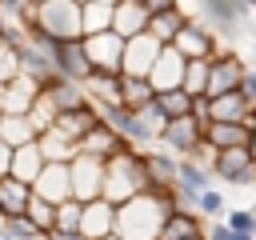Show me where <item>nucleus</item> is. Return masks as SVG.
Masks as SVG:
<instances>
[{
    "label": "nucleus",
    "mask_w": 256,
    "mask_h": 240,
    "mask_svg": "<svg viewBox=\"0 0 256 240\" xmlns=\"http://www.w3.org/2000/svg\"><path fill=\"white\" fill-rule=\"evenodd\" d=\"M0 232H4V236H12V240H48V236H44V232H40V228L28 220V216L4 220V224H0Z\"/></svg>",
    "instance_id": "ea45409f"
},
{
    "label": "nucleus",
    "mask_w": 256,
    "mask_h": 240,
    "mask_svg": "<svg viewBox=\"0 0 256 240\" xmlns=\"http://www.w3.org/2000/svg\"><path fill=\"white\" fill-rule=\"evenodd\" d=\"M212 172H216V180H224V184L256 188V160H252L248 148H228V152H220V160H216Z\"/></svg>",
    "instance_id": "1a4fd4ad"
},
{
    "label": "nucleus",
    "mask_w": 256,
    "mask_h": 240,
    "mask_svg": "<svg viewBox=\"0 0 256 240\" xmlns=\"http://www.w3.org/2000/svg\"><path fill=\"white\" fill-rule=\"evenodd\" d=\"M192 120L208 132V124H212V96H196L192 100Z\"/></svg>",
    "instance_id": "37998d69"
},
{
    "label": "nucleus",
    "mask_w": 256,
    "mask_h": 240,
    "mask_svg": "<svg viewBox=\"0 0 256 240\" xmlns=\"http://www.w3.org/2000/svg\"><path fill=\"white\" fill-rule=\"evenodd\" d=\"M44 152H40V144H24V148H16L12 152V176L20 180V184H36L40 180V172H44Z\"/></svg>",
    "instance_id": "b1692460"
},
{
    "label": "nucleus",
    "mask_w": 256,
    "mask_h": 240,
    "mask_svg": "<svg viewBox=\"0 0 256 240\" xmlns=\"http://www.w3.org/2000/svg\"><path fill=\"white\" fill-rule=\"evenodd\" d=\"M256 8V0H204V16L200 24H208L212 36H220L224 44H232V36H240L248 12Z\"/></svg>",
    "instance_id": "39448f33"
},
{
    "label": "nucleus",
    "mask_w": 256,
    "mask_h": 240,
    "mask_svg": "<svg viewBox=\"0 0 256 240\" xmlns=\"http://www.w3.org/2000/svg\"><path fill=\"white\" fill-rule=\"evenodd\" d=\"M84 92H88V100H92V108H108V104H120V76H92L88 84H84Z\"/></svg>",
    "instance_id": "7c9ffc66"
},
{
    "label": "nucleus",
    "mask_w": 256,
    "mask_h": 240,
    "mask_svg": "<svg viewBox=\"0 0 256 240\" xmlns=\"http://www.w3.org/2000/svg\"><path fill=\"white\" fill-rule=\"evenodd\" d=\"M204 140V128L192 120V116H180V120H168L164 136H160V148H168L176 160H188Z\"/></svg>",
    "instance_id": "f8f14e48"
},
{
    "label": "nucleus",
    "mask_w": 256,
    "mask_h": 240,
    "mask_svg": "<svg viewBox=\"0 0 256 240\" xmlns=\"http://www.w3.org/2000/svg\"><path fill=\"white\" fill-rule=\"evenodd\" d=\"M148 188H152V180H148V168H144V156L140 152L124 148L120 156L108 160V168H104V200L108 204L120 208V204L144 196Z\"/></svg>",
    "instance_id": "f03ea898"
},
{
    "label": "nucleus",
    "mask_w": 256,
    "mask_h": 240,
    "mask_svg": "<svg viewBox=\"0 0 256 240\" xmlns=\"http://www.w3.org/2000/svg\"><path fill=\"white\" fill-rule=\"evenodd\" d=\"M104 168H108V160L80 152V156L68 164V172H72V200H80V204L104 200Z\"/></svg>",
    "instance_id": "0eeeda50"
},
{
    "label": "nucleus",
    "mask_w": 256,
    "mask_h": 240,
    "mask_svg": "<svg viewBox=\"0 0 256 240\" xmlns=\"http://www.w3.org/2000/svg\"><path fill=\"white\" fill-rule=\"evenodd\" d=\"M188 24V16L180 12V8H172V12H164V16H156V20H148V36H156L164 48L180 36V28Z\"/></svg>",
    "instance_id": "2f4dec72"
},
{
    "label": "nucleus",
    "mask_w": 256,
    "mask_h": 240,
    "mask_svg": "<svg viewBox=\"0 0 256 240\" xmlns=\"http://www.w3.org/2000/svg\"><path fill=\"white\" fill-rule=\"evenodd\" d=\"M28 220L44 232V236H52L56 232V204H48V200H40L36 192H32V204H28Z\"/></svg>",
    "instance_id": "f704fd0d"
},
{
    "label": "nucleus",
    "mask_w": 256,
    "mask_h": 240,
    "mask_svg": "<svg viewBox=\"0 0 256 240\" xmlns=\"http://www.w3.org/2000/svg\"><path fill=\"white\" fill-rule=\"evenodd\" d=\"M80 232H84L88 240H104V236H112V232H116V204H108V200H92V204H84Z\"/></svg>",
    "instance_id": "6ab92c4d"
},
{
    "label": "nucleus",
    "mask_w": 256,
    "mask_h": 240,
    "mask_svg": "<svg viewBox=\"0 0 256 240\" xmlns=\"http://www.w3.org/2000/svg\"><path fill=\"white\" fill-rule=\"evenodd\" d=\"M96 124H100V112H96L92 104H88V108H76V112H64V116L56 120V128H60L68 140H76V144H80Z\"/></svg>",
    "instance_id": "c85d7f7f"
},
{
    "label": "nucleus",
    "mask_w": 256,
    "mask_h": 240,
    "mask_svg": "<svg viewBox=\"0 0 256 240\" xmlns=\"http://www.w3.org/2000/svg\"><path fill=\"white\" fill-rule=\"evenodd\" d=\"M184 72H188V60L176 48H164L160 60H156V68L148 72V84L156 88V96L160 92H176V88H184Z\"/></svg>",
    "instance_id": "4468645a"
},
{
    "label": "nucleus",
    "mask_w": 256,
    "mask_h": 240,
    "mask_svg": "<svg viewBox=\"0 0 256 240\" xmlns=\"http://www.w3.org/2000/svg\"><path fill=\"white\" fill-rule=\"evenodd\" d=\"M140 8L148 12V20H156V16L172 12V8H176V0H140Z\"/></svg>",
    "instance_id": "a18cd8bd"
},
{
    "label": "nucleus",
    "mask_w": 256,
    "mask_h": 240,
    "mask_svg": "<svg viewBox=\"0 0 256 240\" xmlns=\"http://www.w3.org/2000/svg\"><path fill=\"white\" fill-rule=\"evenodd\" d=\"M112 32H116V36H124V40H132V36L148 32V12H144L136 0H120V4H116V12H112Z\"/></svg>",
    "instance_id": "412c9836"
},
{
    "label": "nucleus",
    "mask_w": 256,
    "mask_h": 240,
    "mask_svg": "<svg viewBox=\"0 0 256 240\" xmlns=\"http://www.w3.org/2000/svg\"><path fill=\"white\" fill-rule=\"evenodd\" d=\"M124 36L116 32H96V36H84V52L92 60V68L100 76H120L124 72Z\"/></svg>",
    "instance_id": "6e6552de"
},
{
    "label": "nucleus",
    "mask_w": 256,
    "mask_h": 240,
    "mask_svg": "<svg viewBox=\"0 0 256 240\" xmlns=\"http://www.w3.org/2000/svg\"><path fill=\"white\" fill-rule=\"evenodd\" d=\"M204 140H208L216 152H228V148H248L252 132H248V124H208Z\"/></svg>",
    "instance_id": "cd10ccee"
},
{
    "label": "nucleus",
    "mask_w": 256,
    "mask_h": 240,
    "mask_svg": "<svg viewBox=\"0 0 256 240\" xmlns=\"http://www.w3.org/2000/svg\"><path fill=\"white\" fill-rule=\"evenodd\" d=\"M176 8H180L188 20H200V16H204V0H176Z\"/></svg>",
    "instance_id": "49530a36"
},
{
    "label": "nucleus",
    "mask_w": 256,
    "mask_h": 240,
    "mask_svg": "<svg viewBox=\"0 0 256 240\" xmlns=\"http://www.w3.org/2000/svg\"><path fill=\"white\" fill-rule=\"evenodd\" d=\"M32 32L48 36L52 44L84 40V4H76V0H48V4H36V24H32Z\"/></svg>",
    "instance_id": "7ed1b4c3"
},
{
    "label": "nucleus",
    "mask_w": 256,
    "mask_h": 240,
    "mask_svg": "<svg viewBox=\"0 0 256 240\" xmlns=\"http://www.w3.org/2000/svg\"><path fill=\"white\" fill-rule=\"evenodd\" d=\"M12 152H16V148H8V144L0 140V180L12 176Z\"/></svg>",
    "instance_id": "09e8293b"
},
{
    "label": "nucleus",
    "mask_w": 256,
    "mask_h": 240,
    "mask_svg": "<svg viewBox=\"0 0 256 240\" xmlns=\"http://www.w3.org/2000/svg\"><path fill=\"white\" fill-rule=\"evenodd\" d=\"M0 240H12V236H4V232H0Z\"/></svg>",
    "instance_id": "6e6d98bb"
},
{
    "label": "nucleus",
    "mask_w": 256,
    "mask_h": 240,
    "mask_svg": "<svg viewBox=\"0 0 256 240\" xmlns=\"http://www.w3.org/2000/svg\"><path fill=\"white\" fill-rule=\"evenodd\" d=\"M28 120H32V124H36V132L44 136L48 128H56L60 112H56V104H52V100H48V96L40 92V96H36V104H32V112H28Z\"/></svg>",
    "instance_id": "e433bc0d"
},
{
    "label": "nucleus",
    "mask_w": 256,
    "mask_h": 240,
    "mask_svg": "<svg viewBox=\"0 0 256 240\" xmlns=\"http://www.w3.org/2000/svg\"><path fill=\"white\" fill-rule=\"evenodd\" d=\"M152 100H156V88H152L144 76H124V72H120V104H124V108L144 112Z\"/></svg>",
    "instance_id": "a878e982"
},
{
    "label": "nucleus",
    "mask_w": 256,
    "mask_h": 240,
    "mask_svg": "<svg viewBox=\"0 0 256 240\" xmlns=\"http://www.w3.org/2000/svg\"><path fill=\"white\" fill-rule=\"evenodd\" d=\"M56 76H64V80H72V84H88V80L96 76L92 60H88V52H84V40H64V44H56Z\"/></svg>",
    "instance_id": "9b49d317"
},
{
    "label": "nucleus",
    "mask_w": 256,
    "mask_h": 240,
    "mask_svg": "<svg viewBox=\"0 0 256 240\" xmlns=\"http://www.w3.org/2000/svg\"><path fill=\"white\" fill-rule=\"evenodd\" d=\"M92 4H108V8H116V4H120V0H92Z\"/></svg>",
    "instance_id": "603ef678"
},
{
    "label": "nucleus",
    "mask_w": 256,
    "mask_h": 240,
    "mask_svg": "<svg viewBox=\"0 0 256 240\" xmlns=\"http://www.w3.org/2000/svg\"><path fill=\"white\" fill-rule=\"evenodd\" d=\"M36 96H40V84H36V80H28V76H16V80H8V84H4L0 112H4V116H28V112H32V104H36Z\"/></svg>",
    "instance_id": "dca6fc26"
},
{
    "label": "nucleus",
    "mask_w": 256,
    "mask_h": 240,
    "mask_svg": "<svg viewBox=\"0 0 256 240\" xmlns=\"http://www.w3.org/2000/svg\"><path fill=\"white\" fill-rule=\"evenodd\" d=\"M252 116V108L244 104L240 92H224V96H212V124H244Z\"/></svg>",
    "instance_id": "bb28decb"
},
{
    "label": "nucleus",
    "mask_w": 256,
    "mask_h": 240,
    "mask_svg": "<svg viewBox=\"0 0 256 240\" xmlns=\"http://www.w3.org/2000/svg\"><path fill=\"white\" fill-rule=\"evenodd\" d=\"M208 240H232V228L224 220H208Z\"/></svg>",
    "instance_id": "de8ad7c7"
},
{
    "label": "nucleus",
    "mask_w": 256,
    "mask_h": 240,
    "mask_svg": "<svg viewBox=\"0 0 256 240\" xmlns=\"http://www.w3.org/2000/svg\"><path fill=\"white\" fill-rule=\"evenodd\" d=\"M32 192L40 196V200H48V204H68L72 200V172H68V164H44V172H40V180L32 184Z\"/></svg>",
    "instance_id": "2eb2a0df"
},
{
    "label": "nucleus",
    "mask_w": 256,
    "mask_h": 240,
    "mask_svg": "<svg viewBox=\"0 0 256 240\" xmlns=\"http://www.w3.org/2000/svg\"><path fill=\"white\" fill-rule=\"evenodd\" d=\"M196 240H208V232H204V236H196Z\"/></svg>",
    "instance_id": "5fc2aeb1"
},
{
    "label": "nucleus",
    "mask_w": 256,
    "mask_h": 240,
    "mask_svg": "<svg viewBox=\"0 0 256 240\" xmlns=\"http://www.w3.org/2000/svg\"><path fill=\"white\" fill-rule=\"evenodd\" d=\"M80 220H84V204L80 200H68L56 208V232H80Z\"/></svg>",
    "instance_id": "58836bf2"
},
{
    "label": "nucleus",
    "mask_w": 256,
    "mask_h": 240,
    "mask_svg": "<svg viewBox=\"0 0 256 240\" xmlns=\"http://www.w3.org/2000/svg\"><path fill=\"white\" fill-rule=\"evenodd\" d=\"M16 64H20V76H28L44 88L48 80H56V44L48 36L32 32L28 40L16 44Z\"/></svg>",
    "instance_id": "20e7f679"
},
{
    "label": "nucleus",
    "mask_w": 256,
    "mask_h": 240,
    "mask_svg": "<svg viewBox=\"0 0 256 240\" xmlns=\"http://www.w3.org/2000/svg\"><path fill=\"white\" fill-rule=\"evenodd\" d=\"M104 240H124V236H116V232H112V236H104Z\"/></svg>",
    "instance_id": "864d4df0"
},
{
    "label": "nucleus",
    "mask_w": 256,
    "mask_h": 240,
    "mask_svg": "<svg viewBox=\"0 0 256 240\" xmlns=\"http://www.w3.org/2000/svg\"><path fill=\"white\" fill-rule=\"evenodd\" d=\"M36 4H48V0H36Z\"/></svg>",
    "instance_id": "052dcab7"
},
{
    "label": "nucleus",
    "mask_w": 256,
    "mask_h": 240,
    "mask_svg": "<svg viewBox=\"0 0 256 240\" xmlns=\"http://www.w3.org/2000/svg\"><path fill=\"white\" fill-rule=\"evenodd\" d=\"M48 240H88V236H84V232H52Z\"/></svg>",
    "instance_id": "8fccbe9b"
},
{
    "label": "nucleus",
    "mask_w": 256,
    "mask_h": 240,
    "mask_svg": "<svg viewBox=\"0 0 256 240\" xmlns=\"http://www.w3.org/2000/svg\"><path fill=\"white\" fill-rule=\"evenodd\" d=\"M184 92L196 100V96H208V60H188V72H184Z\"/></svg>",
    "instance_id": "c9c22d12"
},
{
    "label": "nucleus",
    "mask_w": 256,
    "mask_h": 240,
    "mask_svg": "<svg viewBox=\"0 0 256 240\" xmlns=\"http://www.w3.org/2000/svg\"><path fill=\"white\" fill-rule=\"evenodd\" d=\"M160 52H164V44H160L156 36H148V32L132 36V40L124 44V76H144V80H148V72L156 68Z\"/></svg>",
    "instance_id": "9d476101"
},
{
    "label": "nucleus",
    "mask_w": 256,
    "mask_h": 240,
    "mask_svg": "<svg viewBox=\"0 0 256 240\" xmlns=\"http://www.w3.org/2000/svg\"><path fill=\"white\" fill-rule=\"evenodd\" d=\"M76 4H88V0H76Z\"/></svg>",
    "instance_id": "4d7b16f0"
},
{
    "label": "nucleus",
    "mask_w": 256,
    "mask_h": 240,
    "mask_svg": "<svg viewBox=\"0 0 256 240\" xmlns=\"http://www.w3.org/2000/svg\"><path fill=\"white\" fill-rule=\"evenodd\" d=\"M196 212H200V216H208V220H224V216H228V204H224V192H216V188H208V192H200V200H196Z\"/></svg>",
    "instance_id": "4c0bfd02"
},
{
    "label": "nucleus",
    "mask_w": 256,
    "mask_h": 240,
    "mask_svg": "<svg viewBox=\"0 0 256 240\" xmlns=\"http://www.w3.org/2000/svg\"><path fill=\"white\" fill-rule=\"evenodd\" d=\"M52 104H56V112L64 116V112H76V108H88L92 100H88V92H84V84H72V80H64V76H56V80H48L44 88H40Z\"/></svg>",
    "instance_id": "a211bd4d"
},
{
    "label": "nucleus",
    "mask_w": 256,
    "mask_h": 240,
    "mask_svg": "<svg viewBox=\"0 0 256 240\" xmlns=\"http://www.w3.org/2000/svg\"><path fill=\"white\" fill-rule=\"evenodd\" d=\"M0 100H4V88H0Z\"/></svg>",
    "instance_id": "13d9d810"
},
{
    "label": "nucleus",
    "mask_w": 256,
    "mask_h": 240,
    "mask_svg": "<svg viewBox=\"0 0 256 240\" xmlns=\"http://www.w3.org/2000/svg\"><path fill=\"white\" fill-rule=\"evenodd\" d=\"M20 76V64H16V48H0V88L8 84V80H16Z\"/></svg>",
    "instance_id": "79ce46f5"
},
{
    "label": "nucleus",
    "mask_w": 256,
    "mask_h": 240,
    "mask_svg": "<svg viewBox=\"0 0 256 240\" xmlns=\"http://www.w3.org/2000/svg\"><path fill=\"white\" fill-rule=\"evenodd\" d=\"M248 152H252V160H256V132H252V140H248Z\"/></svg>",
    "instance_id": "3c124183"
},
{
    "label": "nucleus",
    "mask_w": 256,
    "mask_h": 240,
    "mask_svg": "<svg viewBox=\"0 0 256 240\" xmlns=\"http://www.w3.org/2000/svg\"><path fill=\"white\" fill-rule=\"evenodd\" d=\"M172 208H176L172 192L148 188L144 196L116 208V236H124V240H160L164 220L172 216Z\"/></svg>",
    "instance_id": "f257e3e1"
},
{
    "label": "nucleus",
    "mask_w": 256,
    "mask_h": 240,
    "mask_svg": "<svg viewBox=\"0 0 256 240\" xmlns=\"http://www.w3.org/2000/svg\"><path fill=\"white\" fill-rule=\"evenodd\" d=\"M248 64L236 56V52H224L208 64V96H224V92H240V80H244Z\"/></svg>",
    "instance_id": "ddd939ff"
},
{
    "label": "nucleus",
    "mask_w": 256,
    "mask_h": 240,
    "mask_svg": "<svg viewBox=\"0 0 256 240\" xmlns=\"http://www.w3.org/2000/svg\"><path fill=\"white\" fill-rule=\"evenodd\" d=\"M204 232H208V228H204V216H200V212L172 208V216L164 220L160 240H196V236H204Z\"/></svg>",
    "instance_id": "5701e85b"
},
{
    "label": "nucleus",
    "mask_w": 256,
    "mask_h": 240,
    "mask_svg": "<svg viewBox=\"0 0 256 240\" xmlns=\"http://www.w3.org/2000/svg\"><path fill=\"white\" fill-rule=\"evenodd\" d=\"M0 124H4V112H0Z\"/></svg>",
    "instance_id": "bf43d9fd"
},
{
    "label": "nucleus",
    "mask_w": 256,
    "mask_h": 240,
    "mask_svg": "<svg viewBox=\"0 0 256 240\" xmlns=\"http://www.w3.org/2000/svg\"><path fill=\"white\" fill-rule=\"evenodd\" d=\"M112 12L108 4H84V36H96V32H112Z\"/></svg>",
    "instance_id": "72a5a7b5"
},
{
    "label": "nucleus",
    "mask_w": 256,
    "mask_h": 240,
    "mask_svg": "<svg viewBox=\"0 0 256 240\" xmlns=\"http://www.w3.org/2000/svg\"><path fill=\"white\" fill-rule=\"evenodd\" d=\"M140 156H144V168H148V180H152V188H164V192H172V188H176L180 160H176L168 148H148V152H140Z\"/></svg>",
    "instance_id": "f3484780"
},
{
    "label": "nucleus",
    "mask_w": 256,
    "mask_h": 240,
    "mask_svg": "<svg viewBox=\"0 0 256 240\" xmlns=\"http://www.w3.org/2000/svg\"><path fill=\"white\" fill-rule=\"evenodd\" d=\"M224 224H228L236 236H256V208H228Z\"/></svg>",
    "instance_id": "a19ab883"
},
{
    "label": "nucleus",
    "mask_w": 256,
    "mask_h": 240,
    "mask_svg": "<svg viewBox=\"0 0 256 240\" xmlns=\"http://www.w3.org/2000/svg\"><path fill=\"white\" fill-rule=\"evenodd\" d=\"M36 144H40V152H44V160H48V164H72V160L80 156V144H76V140H68L60 128H48Z\"/></svg>",
    "instance_id": "393cba45"
},
{
    "label": "nucleus",
    "mask_w": 256,
    "mask_h": 240,
    "mask_svg": "<svg viewBox=\"0 0 256 240\" xmlns=\"http://www.w3.org/2000/svg\"><path fill=\"white\" fill-rule=\"evenodd\" d=\"M156 108L164 112V120H180V116H192V96H188L184 88L160 92V96H156Z\"/></svg>",
    "instance_id": "473e14b6"
},
{
    "label": "nucleus",
    "mask_w": 256,
    "mask_h": 240,
    "mask_svg": "<svg viewBox=\"0 0 256 240\" xmlns=\"http://www.w3.org/2000/svg\"><path fill=\"white\" fill-rule=\"evenodd\" d=\"M168 48H176L184 60H216V56H224V52H232L220 36H212L208 32V24H200V20H188L184 28H180V36L168 44Z\"/></svg>",
    "instance_id": "423d86ee"
},
{
    "label": "nucleus",
    "mask_w": 256,
    "mask_h": 240,
    "mask_svg": "<svg viewBox=\"0 0 256 240\" xmlns=\"http://www.w3.org/2000/svg\"><path fill=\"white\" fill-rule=\"evenodd\" d=\"M124 148H128V144H124V140H120V136H116V132H112L104 120H100V124H96V128H92V132L80 140V152L100 156V160H112V156H120Z\"/></svg>",
    "instance_id": "4be33fe9"
},
{
    "label": "nucleus",
    "mask_w": 256,
    "mask_h": 240,
    "mask_svg": "<svg viewBox=\"0 0 256 240\" xmlns=\"http://www.w3.org/2000/svg\"><path fill=\"white\" fill-rule=\"evenodd\" d=\"M240 96H244V104L256 112V68L244 72V80H240Z\"/></svg>",
    "instance_id": "c03bdc74"
},
{
    "label": "nucleus",
    "mask_w": 256,
    "mask_h": 240,
    "mask_svg": "<svg viewBox=\"0 0 256 240\" xmlns=\"http://www.w3.org/2000/svg\"><path fill=\"white\" fill-rule=\"evenodd\" d=\"M0 140H4L8 148H24V144H36L40 132H36V124H32L28 116H4V124H0Z\"/></svg>",
    "instance_id": "c756f323"
},
{
    "label": "nucleus",
    "mask_w": 256,
    "mask_h": 240,
    "mask_svg": "<svg viewBox=\"0 0 256 240\" xmlns=\"http://www.w3.org/2000/svg\"><path fill=\"white\" fill-rule=\"evenodd\" d=\"M28 204H32V188L28 184H20L16 176L0 180V224L16 220V216H28Z\"/></svg>",
    "instance_id": "aec40b11"
}]
</instances>
